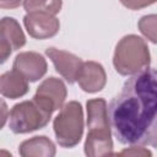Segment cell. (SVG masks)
<instances>
[{"mask_svg": "<svg viewBox=\"0 0 157 157\" xmlns=\"http://www.w3.org/2000/svg\"><path fill=\"white\" fill-rule=\"evenodd\" d=\"M110 129L117 140L129 146L157 145L156 70H145L128 78L107 105Z\"/></svg>", "mask_w": 157, "mask_h": 157, "instance_id": "1", "label": "cell"}, {"mask_svg": "<svg viewBox=\"0 0 157 157\" xmlns=\"http://www.w3.org/2000/svg\"><path fill=\"white\" fill-rule=\"evenodd\" d=\"M88 132L85 141V155L102 157L113 155L112 129L108 119L107 102L103 98L88 99L86 103Z\"/></svg>", "mask_w": 157, "mask_h": 157, "instance_id": "2", "label": "cell"}, {"mask_svg": "<svg viewBox=\"0 0 157 157\" xmlns=\"http://www.w3.org/2000/svg\"><path fill=\"white\" fill-rule=\"evenodd\" d=\"M151 54L144 38L136 34L124 36L115 45L113 65L121 76H132L150 66Z\"/></svg>", "mask_w": 157, "mask_h": 157, "instance_id": "3", "label": "cell"}, {"mask_svg": "<svg viewBox=\"0 0 157 157\" xmlns=\"http://www.w3.org/2000/svg\"><path fill=\"white\" fill-rule=\"evenodd\" d=\"M53 130L56 142L64 148H72L83 135V109L80 102L70 101L60 108L54 118Z\"/></svg>", "mask_w": 157, "mask_h": 157, "instance_id": "4", "label": "cell"}, {"mask_svg": "<svg viewBox=\"0 0 157 157\" xmlns=\"http://www.w3.org/2000/svg\"><path fill=\"white\" fill-rule=\"evenodd\" d=\"M52 114L42 109L33 99L15 104L9 114V128L13 134H28L48 125Z\"/></svg>", "mask_w": 157, "mask_h": 157, "instance_id": "5", "label": "cell"}, {"mask_svg": "<svg viewBox=\"0 0 157 157\" xmlns=\"http://www.w3.org/2000/svg\"><path fill=\"white\" fill-rule=\"evenodd\" d=\"M67 96V90L63 80L50 76L42 81L37 87L33 96V101L45 112L53 114V112L59 110L65 103Z\"/></svg>", "mask_w": 157, "mask_h": 157, "instance_id": "6", "label": "cell"}, {"mask_svg": "<svg viewBox=\"0 0 157 157\" xmlns=\"http://www.w3.org/2000/svg\"><path fill=\"white\" fill-rule=\"evenodd\" d=\"M45 55L52 60L56 72L60 76H63V78H65L66 82H69L70 85L76 82V78L83 63L81 58L70 52L58 49L55 47L47 48Z\"/></svg>", "mask_w": 157, "mask_h": 157, "instance_id": "7", "label": "cell"}, {"mask_svg": "<svg viewBox=\"0 0 157 157\" xmlns=\"http://www.w3.org/2000/svg\"><path fill=\"white\" fill-rule=\"evenodd\" d=\"M27 33L34 39H48L58 34L60 29L59 20L49 13L28 12L23 17Z\"/></svg>", "mask_w": 157, "mask_h": 157, "instance_id": "8", "label": "cell"}, {"mask_svg": "<svg viewBox=\"0 0 157 157\" xmlns=\"http://www.w3.org/2000/svg\"><path fill=\"white\" fill-rule=\"evenodd\" d=\"M12 70L21 74L28 82H36L47 74L48 64L44 56L37 52H22L16 55Z\"/></svg>", "mask_w": 157, "mask_h": 157, "instance_id": "9", "label": "cell"}, {"mask_svg": "<svg viewBox=\"0 0 157 157\" xmlns=\"http://www.w3.org/2000/svg\"><path fill=\"white\" fill-rule=\"evenodd\" d=\"M80 88L87 93H96L104 88L107 74L102 64L97 61H83L76 78Z\"/></svg>", "mask_w": 157, "mask_h": 157, "instance_id": "10", "label": "cell"}, {"mask_svg": "<svg viewBox=\"0 0 157 157\" xmlns=\"http://www.w3.org/2000/svg\"><path fill=\"white\" fill-rule=\"evenodd\" d=\"M28 90V81L15 70L7 71L0 76V94L6 98H21L27 94Z\"/></svg>", "mask_w": 157, "mask_h": 157, "instance_id": "11", "label": "cell"}, {"mask_svg": "<svg viewBox=\"0 0 157 157\" xmlns=\"http://www.w3.org/2000/svg\"><path fill=\"white\" fill-rule=\"evenodd\" d=\"M18 153L22 157H53L56 153V148L49 137L42 135L33 136L21 142L18 146Z\"/></svg>", "mask_w": 157, "mask_h": 157, "instance_id": "12", "label": "cell"}, {"mask_svg": "<svg viewBox=\"0 0 157 157\" xmlns=\"http://www.w3.org/2000/svg\"><path fill=\"white\" fill-rule=\"evenodd\" d=\"M0 38L5 40L12 50L21 49L26 44V36L13 17H2L0 20Z\"/></svg>", "mask_w": 157, "mask_h": 157, "instance_id": "13", "label": "cell"}, {"mask_svg": "<svg viewBox=\"0 0 157 157\" xmlns=\"http://www.w3.org/2000/svg\"><path fill=\"white\" fill-rule=\"evenodd\" d=\"M26 12H43L55 16L63 7V0H22Z\"/></svg>", "mask_w": 157, "mask_h": 157, "instance_id": "14", "label": "cell"}, {"mask_svg": "<svg viewBox=\"0 0 157 157\" xmlns=\"http://www.w3.org/2000/svg\"><path fill=\"white\" fill-rule=\"evenodd\" d=\"M156 21H157V17L155 13H151V15H145L140 18L137 26H139V29L140 32L153 44H156Z\"/></svg>", "mask_w": 157, "mask_h": 157, "instance_id": "15", "label": "cell"}, {"mask_svg": "<svg viewBox=\"0 0 157 157\" xmlns=\"http://www.w3.org/2000/svg\"><path fill=\"white\" fill-rule=\"evenodd\" d=\"M123 6L129 10H141L144 7L151 6L156 2V0H119Z\"/></svg>", "mask_w": 157, "mask_h": 157, "instance_id": "16", "label": "cell"}, {"mask_svg": "<svg viewBox=\"0 0 157 157\" xmlns=\"http://www.w3.org/2000/svg\"><path fill=\"white\" fill-rule=\"evenodd\" d=\"M120 156H139V157H151L152 153L151 151H148L147 148H145L144 146H130L129 148L123 150L121 152H119Z\"/></svg>", "mask_w": 157, "mask_h": 157, "instance_id": "17", "label": "cell"}, {"mask_svg": "<svg viewBox=\"0 0 157 157\" xmlns=\"http://www.w3.org/2000/svg\"><path fill=\"white\" fill-rule=\"evenodd\" d=\"M11 53H12L11 47H10L5 40H2V39L0 38V64H4V63L10 58Z\"/></svg>", "mask_w": 157, "mask_h": 157, "instance_id": "18", "label": "cell"}, {"mask_svg": "<svg viewBox=\"0 0 157 157\" xmlns=\"http://www.w3.org/2000/svg\"><path fill=\"white\" fill-rule=\"evenodd\" d=\"M9 114H10V112H9V107H7L6 102L2 98H0V130L5 126V124L9 119Z\"/></svg>", "mask_w": 157, "mask_h": 157, "instance_id": "19", "label": "cell"}, {"mask_svg": "<svg viewBox=\"0 0 157 157\" xmlns=\"http://www.w3.org/2000/svg\"><path fill=\"white\" fill-rule=\"evenodd\" d=\"M22 0H0V9H5V10H11V9H16L21 5Z\"/></svg>", "mask_w": 157, "mask_h": 157, "instance_id": "20", "label": "cell"}]
</instances>
